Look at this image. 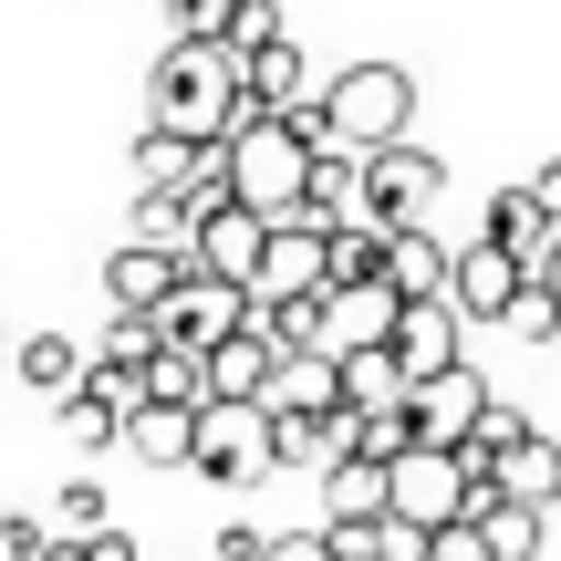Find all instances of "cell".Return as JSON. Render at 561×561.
<instances>
[{
    "instance_id": "cell-1",
    "label": "cell",
    "mask_w": 561,
    "mask_h": 561,
    "mask_svg": "<svg viewBox=\"0 0 561 561\" xmlns=\"http://www.w3.org/2000/svg\"><path fill=\"white\" fill-rule=\"evenodd\" d=\"M146 104H157L167 136H198V146H229V136H240V115H261V104L240 94V53L208 42V32H178V42L157 53Z\"/></svg>"
},
{
    "instance_id": "cell-2",
    "label": "cell",
    "mask_w": 561,
    "mask_h": 561,
    "mask_svg": "<svg viewBox=\"0 0 561 561\" xmlns=\"http://www.w3.org/2000/svg\"><path fill=\"white\" fill-rule=\"evenodd\" d=\"M405 125H416V73H405V62H343V73L322 83V136H333L343 157H375Z\"/></svg>"
},
{
    "instance_id": "cell-3",
    "label": "cell",
    "mask_w": 561,
    "mask_h": 561,
    "mask_svg": "<svg viewBox=\"0 0 561 561\" xmlns=\"http://www.w3.org/2000/svg\"><path fill=\"white\" fill-rule=\"evenodd\" d=\"M229 187H240V208L280 219V208L312 187V136H301L291 115H240V136H229Z\"/></svg>"
},
{
    "instance_id": "cell-4",
    "label": "cell",
    "mask_w": 561,
    "mask_h": 561,
    "mask_svg": "<svg viewBox=\"0 0 561 561\" xmlns=\"http://www.w3.org/2000/svg\"><path fill=\"white\" fill-rule=\"evenodd\" d=\"M479 500H500V489H489L458 447H426V437H416L396 468H385V510H396L405 530H447V520H468Z\"/></svg>"
},
{
    "instance_id": "cell-5",
    "label": "cell",
    "mask_w": 561,
    "mask_h": 561,
    "mask_svg": "<svg viewBox=\"0 0 561 561\" xmlns=\"http://www.w3.org/2000/svg\"><path fill=\"white\" fill-rule=\"evenodd\" d=\"M198 479H219V489H261L271 479V405H250V396H208L198 405Z\"/></svg>"
},
{
    "instance_id": "cell-6",
    "label": "cell",
    "mask_w": 561,
    "mask_h": 561,
    "mask_svg": "<svg viewBox=\"0 0 561 561\" xmlns=\"http://www.w3.org/2000/svg\"><path fill=\"white\" fill-rule=\"evenodd\" d=\"M437 198H447V157H426L416 136H396V146H375V157H364V208H354V219L416 229V219H437Z\"/></svg>"
},
{
    "instance_id": "cell-7",
    "label": "cell",
    "mask_w": 561,
    "mask_h": 561,
    "mask_svg": "<svg viewBox=\"0 0 561 561\" xmlns=\"http://www.w3.org/2000/svg\"><path fill=\"white\" fill-rule=\"evenodd\" d=\"M157 322H167V343L208 354V343H229V333L250 322V280H219V271H198V261H187V280L157 301Z\"/></svg>"
},
{
    "instance_id": "cell-8",
    "label": "cell",
    "mask_w": 561,
    "mask_h": 561,
    "mask_svg": "<svg viewBox=\"0 0 561 561\" xmlns=\"http://www.w3.org/2000/svg\"><path fill=\"white\" fill-rule=\"evenodd\" d=\"M520 261H510L500 240H468L458 271H447V301H458V322H510V301H520Z\"/></svg>"
},
{
    "instance_id": "cell-9",
    "label": "cell",
    "mask_w": 561,
    "mask_h": 561,
    "mask_svg": "<svg viewBox=\"0 0 561 561\" xmlns=\"http://www.w3.org/2000/svg\"><path fill=\"white\" fill-rule=\"evenodd\" d=\"M396 312H405L396 280H354V291L333 280V291H322V354H364V343H385Z\"/></svg>"
},
{
    "instance_id": "cell-10",
    "label": "cell",
    "mask_w": 561,
    "mask_h": 561,
    "mask_svg": "<svg viewBox=\"0 0 561 561\" xmlns=\"http://www.w3.org/2000/svg\"><path fill=\"white\" fill-rule=\"evenodd\" d=\"M405 405H416V437L426 447H468V426H479V405H489V375H479V364H447V375H426Z\"/></svg>"
},
{
    "instance_id": "cell-11",
    "label": "cell",
    "mask_w": 561,
    "mask_h": 561,
    "mask_svg": "<svg viewBox=\"0 0 561 561\" xmlns=\"http://www.w3.org/2000/svg\"><path fill=\"white\" fill-rule=\"evenodd\" d=\"M261 250H271V219H261V208H240V198H219L198 219V250H187V261L219 271V280H261Z\"/></svg>"
},
{
    "instance_id": "cell-12",
    "label": "cell",
    "mask_w": 561,
    "mask_h": 561,
    "mask_svg": "<svg viewBox=\"0 0 561 561\" xmlns=\"http://www.w3.org/2000/svg\"><path fill=\"white\" fill-rule=\"evenodd\" d=\"M187 280V250H157V240H115V261H104V301L115 312H157L167 291Z\"/></svg>"
},
{
    "instance_id": "cell-13",
    "label": "cell",
    "mask_w": 561,
    "mask_h": 561,
    "mask_svg": "<svg viewBox=\"0 0 561 561\" xmlns=\"http://www.w3.org/2000/svg\"><path fill=\"white\" fill-rule=\"evenodd\" d=\"M458 333H468V322H458V301H405L385 343H396V364L426 385V375H447V364H468V354H458Z\"/></svg>"
},
{
    "instance_id": "cell-14",
    "label": "cell",
    "mask_w": 561,
    "mask_h": 561,
    "mask_svg": "<svg viewBox=\"0 0 561 561\" xmlns=\"http://www.w3.org/2000/svg\"><path fill=\"white\" fill-rule=\"evenodd\" d=\"M261 405H271V416H333V405H343V364L333 354H280L271 385H261Z\"/></svg>"
},
{
    "instance_id": "cell-15",
    "label": "cell",
    "mask_w": 561,
    "mask_h": 561,
    "mask_svg": "<svg viewBox=\"0 0 561 561\" xmlns=\"http://www.w3.org/2000/svg\"><path fill=\"white\" fill-rule=\"evenodd\" d=\"M447 271H458V250L437 240V229H385V280H396L405 301H447Z\"/></svg>"
},
{
    "instance_id": "cell-16",
    "label": "cell",
    "mask_w": 561,
    "mask_h": 561,
    "mask_svg": "<svg viewBox=\"0 0 561 561\" xmlns=\"http://www.w3.org/2000/svg\"><path fill=\"white\" fill-rule=\"evenodd\" d=\"M240 94L261 104V115H291V104H312V62H301V42L280 32L261 53H240Z\"/></svg>"
},
{
    "instance_id": "cell-17",
    "label": "cell",
    "mask_w": 561,
    "mask_h": 561,
    "mask_svg": "<svg viewBox=\"0 0 561 561\" xmlns=\"http://www.w3.org/2000/svg\"><path fill=\"white\" fill-rule=\"evenodd\" d=\"M125 447H136L146 468H187V458H198V405H178V396H146L136 416H125Z\"/></svg>"
},
{
    "instance_id": "cell-18",
    "label": "cell",
    "mask_w": 561,
    "mask_h": 561,
    "mask_svg": "<svg viewBox=\"0 0 561 561\" xmlns=\"http://www.w3.org/2000/svg\"><path fill=\"white\" fill-rule=\"evenodd\" d=\"M489 240H500L520 271H541L551 250H561V219H551L541 198H530V187H500V198H489Z\"/></svg>"
},
{
    "instance_id": "cell-19",
    "label": "cell",
    "mask_w": 561,
    "mask_h": 561,
    "mask_svg": "<svg viewBox=\"0 0 561 561\" xmlns=\"http://www.w3.org/2000/svg\"><path fill=\"white\" fill-rule=\"evenodd\" d=\"M322 240H333V229H301V219H271V250H261V280H250V291H322Z\"/></svg>"
},
{
    "instance_id": "cell-20",
    "label": "cell",
    "mask_w": 561,
    "mask_h": 561,
    "mask_svg": "<svg viewBox=\"0 0 561 561\" xmlns=\"http://www.w3.org/2000/svg\"><path fill=\"white\" fill-rule=\"evenodd\" d=\"M489 489H500V500H530V510H551V500H561V437H541V426H530V437L510 447L500 468H489Z\"/></svg>"
},
{
    "instance_id": "cell-21",
    "label": "cell",
    "mask_w": 561,
    "mask_h": 561,
    "mask_svg": "<svg viewBox=\"0 0 561 561\" xmlns=\"http://www.w3.org/2000/svg\"><path fill=\"white\" fill-rule=\"evenodd\" d=\"M333 364H343V405H364V416L416 396V375L396 364V343H364V354H333Z\"/></svg>"
},
{
    "instance_id": "cell-22",
    "label": "cell",
    "mask_w": 561,
    "mask_h": 561,
    "mask_svg": "<svg viewBox=\"0 0 561 561\" xmlns=\"http://www.w3.org/2000/svg\"><path fill=\"white\" fill-rule=\"evenodd\" d=\"M271 343L261 333H250V322H240V333H229V343H208V396H250V405H261V385H271Z\"/></svg>"
},
{
    "instance_id": "cell-23",
    "label": "cell",
    "mask_w": 561,
    "mask_h": 561,
    "mask_svg": "<svg viewBox=\"0 0 561 561\" xmlns=\"http://www.w3.org/2000/svg\"><path fill=\"white\" fill-rule=\"evenodd\" d=\"M468 520H479L489 561H541V520H551V510H530V500H479Z\"/></svg>"
},
{
    "instance_id": "cell-24",
    "label": "cell",
    "mask_w": 561,
    "mask_h": 561,
    "mask_svg": "<svg viewBox=\"0 0 561 561\" xmlns=\"http://www.w3.org/2000/svg\"><path fill=\"white\" fill-rule=\"evenodd\" d=\"M385 510V458H333L322 468V520H375Z\"/></svg>"
},
{
    "instance_id": "cell-25",
    "label": "cell",
    "mask_w": 561,
    "mask_h": 561,
    "mask_svg": "<svg viewBox=\"0 0 561 561\" xmlns=\"http://www.w3.org/2000/svg\"><path fill=\"white\" fill-rule=\"evenodd\" d=\"M11 375L32 385V396H73V385H83V343H73V333H32V343L11 354Z\"/></svg>"
},
{
    "instance_id": "cell-26",
    "label": "cell",
    "mask_w": 561,
    "mask_h": 561,
    "mask_svg": "<svg viewBox=\"0 0 561 561\" xmlns=\"http://www.w3.org/2000/svg\"><path fill=\"white\" fill-rule=\"evenodd\" d=\"M322 271H333L343 291H354V280H385V229L375 219H343L333 240H322Z\"/></svg>"
},
{
    "instance_id": "cell-27",
    "label": "cell",
    "mask_w": 561,
    "mask_h": 561,
    "mask_svg": "<svg viewBox=\"0 0 561 561\" xmlns=\"http://www.w3.org/2000/svg\"><path fill=\"white\" fill-rule=\"evenodd\" d=\"M520 437H530V416H520V405H510V396H489V405H479V426H468V447H458V458H468V468H479V479H489V468H500V458H510V447H520Z\"/></svg>"
},
{
    "instance_id": "cell-28",
    "label": "cell",
    "mask_w": 561,
    "mask_h": 561,
    "mask_svg": "<svg viewBox=\"0 0 561 561\" xmlns=\"http://www.w3.org/2000/svg\"><path fill=\"white\" fill-rule=\"evenodd\" d=\"M187 178H198V136L146 125V136H136V187H187Z\"/></svg>"
},
{
    "instance_id": "cell-29",
    "label": "cell",
    "mask_w": 561,
    "mask_h": 561,
    "mask_svg": "<svg viewBox=\"0 0 561 561\" xmlns=\"http://www.w3.org/2000/svg\"><path fill=\"white\" fill-rule=\"evenodd\" d=\"M62 437H73L83 458H94V447H125V416L94 396V385H73V396H62Z\"/></svg>"
},
{
    "instance_id": "cell-30",
    "label": "cell",
    "mask_w": 561,
    "mask_h": 561,
    "mask_svg": "<svg viewBox=\"0 0 561 561\" xmlns=\"http://www.w3.org/2000/svg\"><path fill=\"white\" fill-rule=\"evenodd\" d=\"M157 343H167V322H157V312H115L94 354H104V364H136V375H146V364H157Z\"/></svg>"
},
{
    "instance_id": "cell-31",
    "label": "cell",
    "mask_w": 561,
    "mask_h": 561,
    "mask_svg": "<svg viewBox=\"0 0 561 561\" xmlns=\"http://www.w3.org/2000/svg\"><path fill=\"white\" fill-rule=\"evenodd\" d=\"M510 333H520V343H561V291H551L541 271H530L520 301H510Z\"/></svg>"
},
{
    "instance_id": "cell-32",
    "label": "cell",
    "mask_w": 561,
    "mask_h": 561,
    "mask_svg": "<svg viewBox=\"0 0 561 561\" xmlns=\"http://www.w3.org/2000/svg\"><path fill=\"white\" fill-rule=\"evenodd\" d=\"M104 520H115L104 479H62V500H53V530H73V541H83V530H104Z\"/></svg>"
},
{
    "instance_id": "cell-33",
    "label": "cell",
    "mask_w": 561,
    "mask_h": 561,
    "mask_svg": "<svg viewBox=\"0 0 561 561\" xmlns=\"http://www.w3.org/2000/svg\"><path fill=\"white\" fill-rule=\"evenodd\" d=\"M229 53H261V42H280V0H229Z\"/></svg>"
},
{
    "instance_id": "cell-34",
    "label": "cell",
    "mask_w": 561,
    "mask_h": 561,
    "mask_svg": "<svg viewBox=\"0 0 561 561\" xmlns=\"http://www.w3.org/2000/svg\"><path fill=\"white\" fill-rule=\"evenodd\" d=\"M0 551H11V561H42V551H53V520H32V510H11V520H0Z\"/></svg>"
},
{
    "instance_id": "cell-35",
    "label": "cell",
    "mask_w": 561,
    "mask_h": 561,
    "mask_svg": "<svg viewBox=\"0 0 561 561\" xmlns=\"http://www.w3.org/2000/svg\"><path fill=\"white\" fill-rule=\"evenodd\" d=\"M62 541H73V530H62ZM73 561H146V551H136V530L104 520V530H83V541H73Z\"/></svg>"
},
{
    "instance_id": "cell-36",
    "label": "cell",
    "mask_w": 561,
    "mask_h": 561,
    "mask_svg": "<svg viewBox=\"0 0 561 561\" xmlns=\"http://www.w3.org/2000/svg\"><path fill=\"white\" fill-rule=\"evenodd\" d=\"M167 21H178V32H208V42H219V32H229V0H167Z\"/></svg>"
},
{
    "instance_id": "cell-37",
    "label": "cell",
    "mask_w": 561,
    "mask_h": 561,
    "mask_svg": "<svg viewBox=\"0 0 561 561\" xmlns=\"http://www.w3.org/2000/svg\"><path fill=\"white\" fill-rule=\"evenodd\" d=\"M208 551H219V561H271V530H250V520H229V530H219V541H208Z\"/></svg>"
},
{
    "instance_id": "cell-38",
    "label": "cell",
    "mask_w": 561,
    "mask_h": 561,
    "mask_svg": "<svg viewBox=\"0 0 561 561\" xmlns=\"http://www.w3.org/2000/svg\"><path fill=\"white\" fill-rule=\"evenodd\" d=\"M271 561H333V541H322V530H280Z\"/></svg>"
},
{
    "instance_id": "cell-39",
    "label": "cell",
    "mask_w": 561,
    "mask_h": 561,
    "mask_svg": "<svg viewBox=\"0 0 561 561\" xmlns=\"http://www.w3.org/2000/svg\"><path fill=\"white\" fill-rule=\"evenodd\" d=\"M530 198H541V208H551V219H561V157L541 167V178H530Z\"/></svg>"
},
{
    "instance_id": "cell-40",
    "label": "cell",
    "mask_w": 561,
    "mask_h": 561,
    "mask_svg": "<svg viewBox=\"0 0 561 561\" xmlns=\"http://www.w3.org/2000/svg\"><path fill=\"white\" fill-rule=\"evenodd\" d=\"M11 354H21V343H11V322H0V375H11Z\"/></svg>"
},
{
    "instance_id": "cell-41",
    "label": "cell",
    "mask_w": 561,
    "mask_h": 561,
    "mask_svg": "<svg viewBox=\"0 0 561 561\" xmlns=\"http://www.w3.org/2000/svg\"><path fill=\"white\" fill-rule=\"evenodd\" d=\"M541 280H551V291H561V250H551V261H541Z\"/></svg>"
}]
</instances>
